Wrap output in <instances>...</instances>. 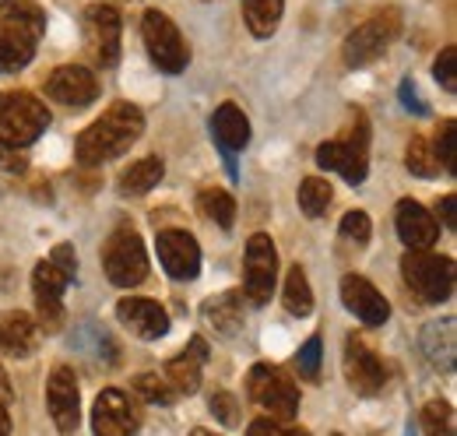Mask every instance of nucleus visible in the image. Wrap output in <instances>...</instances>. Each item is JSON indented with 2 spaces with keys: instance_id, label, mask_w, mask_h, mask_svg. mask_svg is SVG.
Listing matches in <instances>:
<instances>
[{
  "instance_id": "obj_25",
  "label": "nucleus",
  "mask_w": 457,
  "mask_h": 436,
  "mask_svg": "<svg viewBox=\"0 0 457 436\" xmlns=\"http://www.w3.org/2000/svg\"><path fill=\"white\" fill-rule=\"evenodd\" d=\"M282 11H286V0H243L246 29H250L257 39L275 36V29H278V21H282Z\"/></svg>"
},
{
  "instance_id": "obj_1",
  "label": "nucleus",
  "mask_w": 457,
  "mask_h": 436,
  "mask_svg": "<svg viewBox=\"0 0 457 436\" xmlns=\"http://www.w3.org/2000/svg\"><path fill=\"white\" fill-rule=\"evenodd\" d=\"M141 130H145V116H141V109L130 106V103H116L110 106L92 127H85L81 134H78V145H74V155H78V163L81 165H103L116 159V155H123L137 138H141Z\"/></svg>"
},
{
  "instance_id": "obj_37",
  "label": "nucleus",
  "mask_w": 457,
  "mask_h": 436,
  "mask_svg": "<svg viewBox=\"0 0 457 436\" xmlns=\"http://www.w3.org/2000/svg\"><path fill=\"white\" fill-rule=\"evenodd\" d=\"M436 163L440 165H447L451 172H454L457 165H454V120H444L440 123V134H436Z\"/></svg>"
},
{
  "instance_id": "obj_19",
  "label": "nucleus",
  "mask_w": 457,
  "mask_h": 436,
  "mask_svg": "<svg viewBox=\"0 0 457 436\" xmlns=\"http://www.w3.org/2000/svg\"><path fill=\"white\" fill-rule=\"evenodd\" d=\"M342 303L348 306V314H355L362 324L370 327L387 324V317H391V303L362 274H345L342 278Z\"/></svg>"
},
{
  "instance_id": "obj_11",
  "label": "nucleus",
  "mask_w": 457,
  "mask_h": 436,
  "mask_svg": "<svg viewBox=\"0 0 457 436\" xmlns=\"http://www.w3.org/2000/svg\"><path fill=\"white\" fill-rule=\"evenodd\" d=\"M243 264H246V268H243V281H246V296H250V303L264 306V303L271 299V292H275V278H278V250H275V243H271L268 232L250 236Z\"/></svg>"
},
{
  "instance_id": "obj_6",
  "label": "nucleus",
  "mask_w": 457,
  "mask_h": 436,
  "mask_svg": "<svg viewBox=\"0 0 457 436\" xmlns=\"http://www.w3.org/2000/svg\"><path fill=\"white\" fill-rule=\"evenodd\" d=\"M401 274L422 303H444L454 292V261L451 257H436L429 250H411L401 261Z\"/></svg>"
},
{
  "instance_id": "obj_36",
  "label": "nucleus",
  "mask_w": 457,
  "mask_h": 436,
  "mask_svg": "<svg viewBox=\"0 0 457 436\" xmlns=\"http://www.w3.org/2000/svg\"><path fill=\"white\" fill-rule=\"evenodd\" d=\"M433 74H436V81H440L447 92H457V50H454V46L440 50V56H436V67H433Z\"/></svg>"
},
{
  "instance_id": "obj_27",
  "label": "nucleus",
  "mask_w": 457,
  "mask_h": 436,
  "mask_svg": "<svg viewBox=\"0 0 457 436\" xmlns=\"http://www.w3.org/2000/svg\"><path fill=\"white\" fill-rule=\"evenodd\" d=\"M201 359L197 356H190V352H183V356H176L172 363H166V370H162V377L170 383L172 390H176V398L179 394H194L197 387H201Z\"/></svg>"
},
{
  "instance_id": "obj_33",
  "label": "nucleus",
  "mask_w": 457,
  "mask_h": 436,
  "mask_svg": "<svg viewBox=\"0 0 457 436\" xmlns=\"http://www.w3.org/2000/svg\"><path fill=\"white\" fill-rule=\"evenodd\" d=\"M134 390L145 398V401H152V405H172L176 401V390H172L166 377H159V373H141L137 381H134Z\"/></svg>"
},
{
  "instance_id": "obj_30",
  "label": "nucleus",
  "mask_w": 457,
  "mask_h": 436,
  "mask_svg": "<svg viewBox=\"0 0 457 436\" xmlns=\"http://www.w3.org/2000/svg\"><path fill=\"white\" fill-rule=\"evenodd\" d=\"M331 205V183L320 176H306L299 183V208L306 218H320Z\"/></svg>"
},
{
  "instance_id": "obj_16",
  "label": "nucleus",
  "mask_w": 457,
  "mask_h": 436,
  "mask_svg": "<svg viewBox=\"0 0 457 436\" xmlns=\"http://www.w3.org/2000/svg\"><path fill=\"white\" fill-rule=\"evenodd\" d=\"M46 405H50V415H54L60 433H74V430H78V419H81V390H78L74 370L57 366V370L50 373Z\"/></svg>"
},
{
  "instance_id": "obj_23",
  "label": "nucleus",
  "mask_w": 457,
  "mask_h": 436,
  "mask_svg": "<svg viewBox=\"0 0 457 436\" xmlns=\"http://www.w3.org/2000/svg\"><path fill=\"white\" fill-rule=\"evenodd\" d=\"M422 352L429 366L451 373L454 370V321H436L422 331Z\"/></svg>"
},
{
  "instance_id": "obj_18",
  "label": "nucleus",
  "mask_w": 457,
  "mask_h": 436,
  "mask_svg": "<svg viewBox=\"0 0 457 436\" xmlns=\"http://www.w3.org/2000/svg\"><path fill=\"white\" fill-rule=\"evenodd\" d=\"M116 317L130 334L145 338V341H159L170 331V314L166 306H159L155 299H141V296H127L116 303Z\"/></svg>"
},
{
  "instance_id": "obj_29",
  "label": "nucleus",
  "mask_w": 457,
  "mask_h": 436,
  "mask_svg": "<svg viewBox=\"0 0 457 436\" xmlns=\"http://www.w3.org/2000/svg\"><path fill=\"white\" fill-rule=\"evenodd\" d=\"M197 212L204 218H212L215 225H222V229H232V222H236V201L228 197L222 187H204L197 194Z\"/></svg>"
},
{
  "instance_id": "obj_38",
  "label": "nucleus",
  "mask_w": 457,
  "mask_h": 436,
  "mask_svg": "<svg viewBox=\"0 0 457 436\" xmlns=\"http://www.w3.org/2000/svg\"><path fill=\"white\" fill-rule=\"evenodd\" d=\"M212 412H215V419H219V423H226V426H236V423H239V412H236V398H232L228 390H219V394H212Z\"/></svg>"
},
{
  "instance_id": "obj_47",
  "label": "nucleus",
  "mask_w": 457,
  "mask_h": 436,
  "mask_svg": "<svg viewBox=\"0 0 457 436\" xmlns=\"http://www.w3.org/2000/svg\"><path fill=\"white\" fill-rule=\"evenodd\" d=\"M190 436H219V433H208V430H194Z\"/></svg>"
},
{
  "instance_id": "obj_24",
  "label": "nucleus",
  "mask_w": 457,
  "mask_h": 436,
  "mask_svg": "<svg viewBox=\"0 0 457 436\" xmlns=\"http://www.w3.org/2000/svg\"><path fill=\"white\" fill-rule=\"evenodd\" d=\"M204 321L215 327L222 338H232L239 327H243V303H239V292H222L215 299L204 303Z\"/></svg>"
},
{
  "instance_id": "obj_41",
  "label": "nucleus",
  "mask_w": 457,
  "mask_h": 436,
  "mask_svg": "<svg viewBox=\"0 0 457 436\" xmlns=\"http://www.w3.org/2000/svg\"><path fill=\"white\" fill-rule=\"evenodd\" d=\"M401 106L408 109V113H415V116H426L429 106L422 103V96H419V88H415V81H401Z\"/></svg>"
},
{
  "instance_id": "obj_34",
  "label": "nucleus",
  "mask_w": 457,
  "mask_h": 436,
  "mask_svg": "<svg viewBox=\"0 0 457 436\" xmlns=\"http://www.w3.org/2000/svg\"><path fill=\"white\" fill-rule=\"evenodd\" d=\"M324 348V341H320V334H313V338H306V345L299 348V373L306 377V381H320V352Z\"/></svg>"
},
{
  "instance_id": "obj_21",
  "label": "nucleus",
  "mask_w": 457,
  "mask_h": 436,
  "mask_svg": "<svg viewBox=\"0 0 457 436\" xmlns=\"http://www.w3.org/2000/svg\"><path fill=\"white\" fill-rule=\"evenodd\" d=\"M212 138L219 141L228 172L236 176V152L246 148V141H250V120H246V113L239 106H232V103L219 106L212 113Z\"/></svg>"
},
{
  "instance_id": "obj_14",
  "label": "nucleus",
  "mask_w": 457,
  "mask_h": 436,
  "mask_svg": "<svg viewBox=\"0 0 457 436\" xmlns=\"http://www.w3.org/2000/svg\"><path fill=\"white\" fill-rule=\"evenodd\" d=\"M155 250H159V264L176 281H190V278H197V272H201V247H197V239L187 229H166V232H159Z\"/></svg>"
},
{
  "instance_id": "obj_43",
  "label": "nucleus",
  "mask_w": 457,
  "mask_h": 436,
  "mask_svg": "<svg viewBox=\"0 0 457 436\" xmlns=\"http://www.w3.org/2000/svg\"><path fill=\"white\" fill-rule=\"evenodd\" d=\"M454 208H457V197H454V194H447V197L440 201V215H444V225H447V229H457Z\"/></svg>"
},
{
  "instance_id": "obj_12",
  "label": "nucleus",
  "mask_w": 457,
  "mask_h": 436,
  "mask_svg": "<svg viewBox=\"0 0 457 436\" xmlns=\"http://www.w3.org/2000/svg\"><path fill=\"white\" fill-rule=\"evenodd\" d=\"M342 366H345V381L355 394H380L384 383H387V373H384V363L377 359V352L359 341L355 334L345 341V356H342Z\"/></svg>"
},
{
  "instance_id": "obj_42",
  "label": "nucleus",
  "mask_w": 457,
  "mask_h": 436,
  "mask_svg": "<svg viewBox=\"0 0 457 436\" xmlns=\"http://www.w3.org/2000/svg\"><path fill=\"white\" fill-rule=\"evenodd\" d=\"M25 165H29V159L21 155V148L0 141V169H7V172H25Z\"/></svg>"
},
{
  "instance_id": "obj_7",
  "label": "nucleus",
  "mask_w": 457,
  "mask_h": 436,
  "mask_svg": "<svg viewBox=\"0 0 457 436\" xmlns=\"http://www.w3.org/2000/svg\"><path fill=\"white\" fill-rule=\"evenodd\" d=\"M246 394L271 415V423H292L299 412V390L278 366L257 363L246 377Z\"/></svg>"
},
{
  "instance_id": "obj_13",
  "label": "nucleus",
  "mask_w": 457,
  "mask_h": 436,
  "mask_svg": "<svg viewBox=\"0 0 457 436\" xmlns=\"http://www.w3.org/2000/svg\"><path fill=\"white\" fill-rule=\"evenodd\" d=\"M46 96L57 99L60 106L67 109H85L99 99V81L88 67L78 63H63L46 78Z\"/></svg>"
},
{
  "instance_id": "obj_9",
  "label": "nucleus",
  "mask_w": 457,
  "mask_h": 436,
  "mask_svg": "<svg viewBox=\"0 0 457 436\" xmlns=\"http://www.w3.org/2000/svg\"><path fill=\"white\" fill-rule=\"evenodd\" d=\"M366 145H370V130H366V116L355 113V123H352V134L342 141H324L317 148V165L320 169H331V172H342L352 187H359L370 172V159H366Z\"/></svg>"
},
{
  "instance_id": "obj_45",
  "label": "nucleus",
  "mask_w": 457,
  "mask_h": 436,
  "mask_svg": "<svg viewBox=\"0 0 457 436\" xmlns=\"http://www.w3.org/2000/svg\"><path fill=\"white\" fill-rule=\"evenodd\" d=\"M0 436H11V415L4 408V401H0Z\"/></svg>"
},
{
  "instance_id": "obj_32",
  "label": "nucleus",
  "mask_w": 457,
  "mask_h": 436,
  "mask_svg": "<svg viewBox=\"0 0 457 436\" xmlns=\"http://www.w3.org/2000/svg\"><path fill=\"white\" fill-rule=\"evenodd\" d=\"M422 433L426 436H454V408L447 401H429L422 408Z\"/></svg>"
},
{
  "instance_id": "obj_26",
  "label": "nucleus",
  "mask_w": 457,
  "mask_h": 436,
  "mask_svg": "<svg viewBox=\"0 0 457 436\" xmlns=\"http://www.w3.org/2000/svg\"><path fill=\"white\" fill-rule=\"evenodd\" d=\"M166 176V165L159 155H148V159H137L120 172V190L123 194H148L159 180Z\"/></svg>"
},
{
  "instance_id": "obj_20",
  "label": "nucleus",
  "mask_w": 457,
  "mask_h": 436,
  "mask_svg": "<svg viewBox=\"0 0 457 436\" xmlns=\"http://www.w3.org/2000/svg\"><path fill=\"white\" fill-rule=\"evenodd\" d=\"M395 225H398L401 243L408 250H429L436 239H440V222L433 218V212H426L419 201L404 197L398 201V215H395Z\"/></svg>"
},
{
  "instance_id": "obj_3",
  "label": "nucleus",
  "mask_w": 457,
  "mask_h": 436,
  "mask_svg": "<svg viewBox=\"0 0 457 436\" xmlns=\"http://www.w3.org/2000/svg\"><path fill=\"white\" fill-rule=\"evenodd\" d=\"M50 127V109L32 92H4L0 96V141L21 148L39 141V134Z\"/></svg>"
},
{
  "instance_id": "obj_46",
  "label": "nucleus",
  "mask_w": 457,
  "mask_h": 436,
  "mask_svg": "<svg viewBox=\"0 0 457 436\" xmlns=\"http://www.w3.org/2000/svg\"><path fill=\"white\" fill-rule=\"evenodd\" d=\"M0 398H11V381L4 373V366H0Z\"/></svg>"
},
{
  "instance_id": "obj_40",
  "label": "nucleus",
  "mask_w": 457,
  "mask_h": 436,
  "mask_svg": "<svg viewBox=\"0 0 457 436\" xmlns=\"http://www.w3.org/2000/svg\"><path fill=\"white\" fill-rule=\"evenodd\" d=\"M50 261L57 264L60 272L67 274V281H74V274H78V257H74V247H67V243H60V247H54Z\"/></svg>"
},
{
  "instance_id": "obj_15",
  "label": "nucleus",
  "mask_w": 457,
  "mask_h": 436,
  "mask_svg": "<svg viewBox=\"0 0 457 436\" xmlns=\"http://www.w3.org/2000/svg\"><path fill=\"white\" fill-rule=\"evenodd\" d=\"M67 285H71L67 274L60 272L50 257L36 264V272H32V292H36L39 321H43L46 331H60V324H63V299L60 296H63Z\"/></svg>"
},
{
  "instance_id": "obj_22",
  "label": "nucleus",
  "mask_w": 457,
  "mask_h": 436,
  "mask_svg": "<svg viewBox=\"0 0 457 436\" xmlns=\"http://www.w3.org/2000/svg\"><path fill=\"white\" fill-rule=\"evenodd\" d=\"M39 345V327L21 310H4L0 314V348L11 356H32Z\"/></svg>"
},
{
  "instance_id": "obj_31",
  "label": "nucleus",
  "mask_w": 457,
  "mask_h": 436,
  "mask_svg": "<svg viewBox=\"0 0 457 436\" xmlns=\"http://www.w3.org/2000/svg\"><path fill=\"white\" fill-rule=\"evenodd\" d=\"M404 165H408V172H415V176H426V180L440 172L436 152H433V145H429L426 138H411V141H408V152H404Z\"/></svg>"
},
{
  "instance_id": "obj_48",
  "label": "nucleus",
  "mask_w": 457,
  "mask_h": 436,
  "mask_svg": "<svg viewBox=\"0 0 457 436\" xmlns=\"http://www.w3.org/2000/svg\"><path fill=\"white\" fill-rule=\"evenodd\" d=\"M331 436H342V433H331Z\"/></svg>"
},
{
  "instance_id": "obj_35",
  "label": "nucleus",
  "mask_w": 457,
  "mask_h": 436,
  "mask_svg": "<svg viewBox=\"0 0 457 436\" xmlns=\"http://www.w3.org/2000/svg\"><path fill=\"white\" fill-rule=\"evenodd\" d=\"M370 232H373V225H370V215H366V212H348V215L342 218V236L352 239L355 247H366V243H370Z\"/></svg>"
},
{
  "instance_id": "obj_2",
  "label": "nucleus",
  "mask_w": 457,
  "mask_h": 436,
  "mask_svg": "<svg viewBox=\"0 0 457 436\" xmlns=\"http://www.w3.org/2000/svg\"><path fill=\"white\" fill-rule=\"evenodd\" d=\"M46 32V14L32 0H4L0 4V74L21 71L32 56L36 43Z\"/></svg>"
},
{
  "instance_id": "obj_4",
  "label": "nucleus",
  "mask_w": 457,
  "mask_h": 436,
  "mask_svg": "<svg viewBox=\"0 0 457 436\" xmlns=\"http://www.w3.org/2000/svg\"><path fill=\"white\" fill-rule=\"evenodd\" d=\"M141 39H145V50H148L152 63L159 71H166V74L187 71L190 46H187L183 32L176 29V21H172L166 11H155V7L145 11V18H141Z\"/></svg>"
},
{
  "instance_id": "obj_5",
  "label": "nucleus",
  "mask_w": 457,
  "mask_h": 436,
  "mask_svg": "<svg viewBox=\"0 0 457 436\" xmlns=\"http://www.w3.org/2000/svg\"><path fill=\"white\" fill-rule=\"evenodd\" d=\"M401 32V14L398 7H387V11H377L373 18H366L362 25H355L348 32L342 46V56L348 67H366L373 63L377 56H384V50L398 39Z\"/></svg>"
},
{
  "instance_id": "obj_44",
  "label": "nucleus",
  "mask_w": 457,
  "mask_h": 436,
  "mask_svg": "<svg viewBox=\"0 0 457 436\" xmlns=\"http://www.w3.org/2000/svg\"><path fill=\"white\" fill-rule=\"evenodd\" d=\"M187 352H190V356H197V359H201V363H208V341H204V338H194V341H190V348H187Z\"/></svg>"
},
{
  "instance_id": "obj_10",
  "label": "nucleus",
  "mask_w": 457,
  "mask_h": 436,
  "mask_svg": "<svg viewBox=\"0 0 457 436\" xmlns=\"http://www.w3.org/2000/svg\"><path fill=\"white\" fill-rule=\"evenodd\" d=\"M120 11L113 4H88L81 14V36H85V50L99 67H113L120 60Z\"/></svg>"
},
{
  "instance_id": "obj_28",
  "label": "nucleus",
  "mask_w": 457,
  "mask_h": 436,
  "mask_svg": "<svg viewBox=\"0 0 457 436\" xmlns=\"http://www.w3.org/2000/svg\"><path fill=\"white\" fill-rule=\"evenodd\" d=\"M282 303H286V310L292 314V317H306V314L313 310V289H310V278H306V272H303L299 264L288 268Z\"/></svg>"
},
{
  "instance_id": "obj_17",
  "label": "nucleus",
  "mask_w": 457,
  "mask_h": 436,
  "mask_svg": "<svg viewBox=\"0 0 457 436\" xmlns=\"http://www.w3.org/2000/svg\"><path fill=\"white\" fill-rule=\"evenodd\" d=\"M137 412L134 405L127 401L123 390H103L96 398V408H92V430L96 436H134L137 433Z\"/></svg>"
},
{
  "instance_id": "obj_8",
  "label": "nucleus",
  "mask_w": 457,
  "mask_h": 436,
  "mask_svg": "<svg viewBox=\"0 0 457 436\" xmlns=\"http://www.w3.org/2000/svg\"><path fill=\"white\" fill-rule=\"evenodd\" d=\"M103 268L106 278L120 285V289H134L148 278V254H145V243L141 236L130 229V225H120L113 236L106 239V250H103Z\"/></svg>"
},
{
  "instance_id": "obj_39",
  "label": "nucleus",
  "mask_w": 457,
  "mask_h": 436,
  "mask_svg": "<svg viewBox=\"0 0 457 436\" xmlns=\"http://www.w3.org/2000/svg\"><path fill=\"white\" fill-rule=\"evenodd\" d=\"M246 436H310L306 430H286L282 423H271V419H257L250 423Z\"/></svg>"
}]
</instances>
